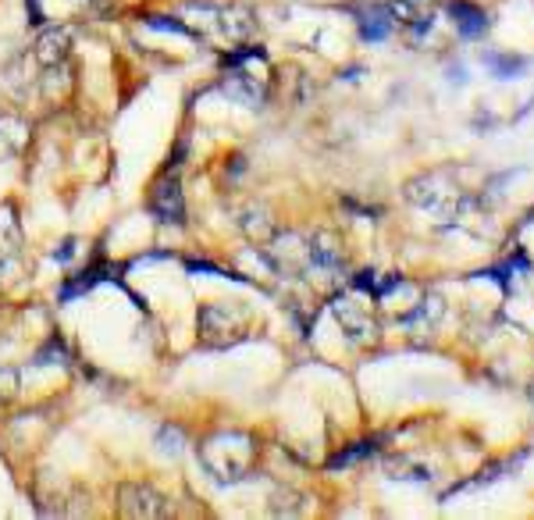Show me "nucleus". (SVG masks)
I'll list each match as a JSON object with an SVG mask.
<instances>
[{"label":"nucleus","mask_w":534,"mask_h":520,"mask_svg":"<svg viewBox=\"0 0 534 520\" xmlns=\"http://www.w3.org/2000/svg\"><path fill=\"white\" fill-rule=\"evenodd\" d=\"M392 25H396V22H392L389 8L381 4V8H371L364 18H360V36H364V40H371V43H381L385 36L392 33Z\"/></svg>","instance_id":"8"},{"label":"nucleus","mask_w":534,"mask_h":520,"mask_svg":"<svg viewBox=\"0 0 534 520\" xmlns=\"http://www.w3.org/2000/svg\"><path fill=\"white\" fill-rule=\"evenodd\" d=\"M449 15L456 22V33L474 40L488 29V15L478 8V4H470V0H449Z\"/></svg>","instance_id":"6"},{"label":"nucleus","mask_w":534,"mask_h":520,"mask_svg":"<svg viewBox=\"0 0 534 520\" xmlns=\"http://www.w3.org/2000/svg\"><path fill=\"white\" fill-rule=\"evenodd\" d=\"M374 449H378V439H367V442H356V446H349V449H342V453H335L332 460H328V467H349V464H356L360 456H371Z\"/></svg>","instance_id":"10"},{"label":"nucleus","mask_w":534,"mask_h":520,"mask_svg":"<svg viewBox=\"0 0 534 520\" xmlns=\"http://www.w3.org/2000/svg\"><path fill=\"white\" fill-rule=\"evenodd\" d=\"M118 513L122 517H168V499L154 485H122L118 492Z\"/></svg>","instance_id":"3"},{"label":"nucleus","mask_w":534,"mask_h":520,"mask_svg":"<svg viewBox=\"0 0 534 520\" xmlns=\"http://www.w3.org/2000/svg\"><path fill=\"white\" fill-rule=\"evenodd\" d=\"M485 65L492 68L499 79H517V75L527 68V61L524 57H513V54H485Z\"/></svg>","instance_id":"9"},{"label":"nucleus","mask_w":534,"mask_h":520,"mask_svg":"<svg viewBox=\"0 0 534 520\" xmlns=\"http://www.w3.org/2000/svg\"><path fill=\"white\" fill-rule=\"evenodd\" d=\"M25 4H29V8H33V18H29V22H33V25H40V22H43V11H40V0H25Z\"/></svg>","instance_id":"11"},{"label":"nucleus","mask_w":534,"mask_h":520,"mask_svg":"<svg viewBox=\"0 0 534 520\" xmlns=\"http://www.w3.org/2000/svg\"><path fill=\"white\" fill-rule=\"evenodd\" d=\"M424 182L431 186V193L413 189V193H410L413 204H421V207H428V211H438V214H453L456 207H460V200H463V189L460 186H453V182L438 186V175H424Z\"/></svg>","instance_id":"5"},{"label":"nucleus","mask_w":534,"mask_h":520,"mask_svg":"<svg viewBox=\"0 0 534 520\" xmlns=\"http://www.w3.org/2000/svg\"><path fill=\"white\" fill-rule=\"evenodd\" d=\"M200 460L218 481H243L257 460V442L243 431H218L200 446Z\"/></svg>","instance_id":"1"},{"label":"nucleus","mask_w":534,"mask_h":520,"mask_svg":"<svg viewBox=\"0 0 534 520\" xmlns=\"http://www.w3.org/2000/svg\"><path fill=\"white\" fill-rule=\"evenodd\" d=\"M150 211L164 225H182L186 221V200H182V186H178L175 171H164L161 179L150 186Z\"/></svg>","instance_id":"2"},{"label":"nucleus","mask_w":534,"mask_h":520,"mask_svg":"<svg viewBox=\"0 0 534 520\" xmlns=\"http://www.w3.org/2000/svg\"><path fill=\"white\" fill-rule=\"evenodd\" d=\"M385 8H389L392 22L413 29V36L428 33L435 22V0H389Z\"/></svg>","instance_id":"4"},{"label":"nucleus","mask_w":534,"mask_h":520,"mask_svg":"<svg viewBox=\"0 0 534 520\" xmlns=\"http://www.w3.org/2000/svg\"><path fill=\"white\" fill-rule=\"evenodd\" d=\"M68 47H72V33L68 29H47V33L36 40V61L40 65H47V68H54V65H61L68 57Z\"/></svg>","instance_id":"7"}]
</instances>
